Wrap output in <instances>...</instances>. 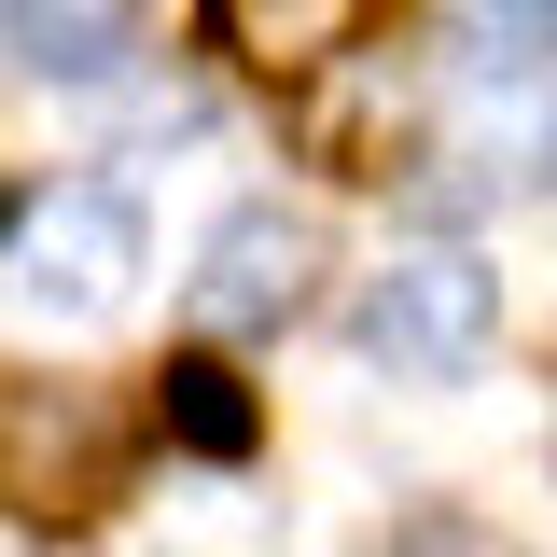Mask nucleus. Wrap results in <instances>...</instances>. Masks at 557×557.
I'll return each instance as SVG.
<instances>
[{
	"label": "nucleus",
	"mask_w": 557,
	"mask_h": 557,
	"mask_svg": "<svg viewBox=\"0 0 557 557\" xmlns=\"http://www.w3.org/2000/svg\"><path fill=\"white\" fill-rule=\"evenodd\" d=\"M502 335V293H487L474 251H446V237H418L391 265L348 293V348L376 362V376H405V391H460Z\"/></svg>",
	"instance_id": "1"
},
{
	"label": "nucleus",
	"mask_w": 557,
	"mask_h": 557,
	"mask_svg": "<svg viewBox=\"0 0 557 557\" xmlns=\"http://www.w3.org/2000/svg\"><path fill=\"white\" fill-rule=\"evenodd\" d=\"M126 474V418L84 376H0V516L14 530H57V516H98Z\"/></svg>",
	"instance_id": "2"
},
{
	"label": "nucleus",
	"mask_w": 557,
	"mask_h": 557,
	"mask_svg": "<svg viewBox=\"0 0 557 557\" xmlns=\"http://www.w3.org/2000/svg\"><path fill=\"white\" fill-rule=\"evenodd\" d=\"M14 293L57 321V335H84V321H126V293H139V196H112V182H57V196L14 223Z\"/></svg>",
	"instance_id": "3"
},
{
	"label": "nucleus",
	"mask_w": 557,
	"mask_h": 557,
	"mask_svg": "<svg viewBox=\"0 0 557 557\" xmlns=\"http://www.w3.org/2000/svg\"><path fill=\"white\" fill-rule=\"evenodd\" d=\"M307 293H321V209L237 196L209 223V251H196V321L209 335H278V321H307Z\"/></svg>",
	"instance_id": "4"
},
{
	"label": "nucleus",
	"mask_w": 557,
	"mask_h": 557,
	"mask_svg": "<svg viewBox=\"0 0 557 557\" xmlns=\"http://www.w3.org/2000/svg\"><path fill=\"white\" fill-rule=\"evenodd\" d=\"M209 14H223V42L265 70V84H307V70H335L391 0H209Z\"/></svg>",
	"instance_id": "5"
},
{
	"label": "nucleus",
	"mask_w": 557,
	"mask_h": 557,
	"mask_svg": "<svg viewBox=\"0 0 557 557\" xmlns=\"http://www.w3.org/2000/svg\"><path fill=\"white\" fill-rule=\"evenodd\" d=\"M0 42L42 84H112L139 57V0H0Z\"/></svg>",
	"instance_id": "6"
},
{
	"label": "nucleus",
	"mask_w": 557,
	"mask_h": 557,
	"mask_svg": "<svg viewBox=\"0 0 557 557\" xmlns=\"http://www.w3.org/2000/svg\"><path fill=\"white\" fill-rule=\"evenodd\" d=\"M153 391H168L153 418H168L196 460H251V405H237V376H223V362H168Z\"/></svg>",
	"instance_id": "7"
},
{
	"label": "nucleus",
	"mask_w": 557,
	"mask_h": 557,
	"mask_svg": "<svg viewBox=\"0 0 557 557\" xmlns=\"http://www.w3.org/2000/svg\"><path fill=\"white\" fill-rule=\"evenodd\" d=\"M362 557H516V544H502L487 516H460V502H418V516H391Z\"/></svg>",
	"instance_id": "8"
},
{
	"label": "nucleus",
	"mask_w": 557,
	"mask_h": 557,
	"mask_svg": "<svg viewBox=\"0 0 557 557\" xmlns=\"http://www.w3.org/2000/svg\"><path fill=\"white\" fill-rule=\"evenodd\" d=\"M474 28H516V42H557V0H474Z\"/></svg>",
	"instance_id": "9"
},
{
	"label": "nucleus",
	"mask_w": 557,
	"mask_h": 557,
	"mask_svg": "<svg viewBox=\"0 0 557 557\" xmlns=\"http://www.w3.org/2000/svg\"><path fill=\"white\" fill-rule=\"evenodd\" d=\"M0 557H14V544H0Z\"/></svg>",
	"instance_id": "10"
}]
</instances>
